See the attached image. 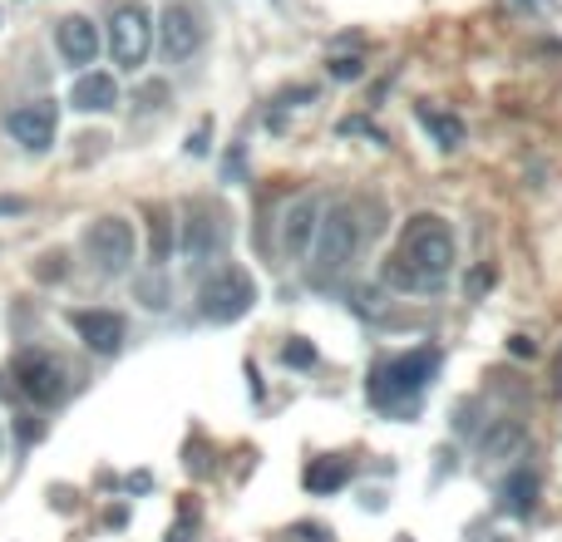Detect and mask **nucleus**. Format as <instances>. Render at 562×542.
I'll use <instances>...</instances> for the list:
<instances>
[{"instance_id":"2eb2a0df","label":"nucleus","mask_w":562,"mask_h":542,"mask_svg":"<svg viewBox=\"0 0 562 542\" xmlns=\"http://www.w3.org/2000/svg\"><path fill=\"white\" fill-rule=\"evenodd\" d=\"M528 449V429L518 425V419H488V429L479 434V454H484V464H508V459H518Z\"/></svg>"},{"instance_id":"f3484780","label":"nucleus","mask_w":562,"mask_h":542,"mask_svg":"<svg viewBox=\"0 0 562 542\" xmlns=\"http://www.w3.org/2000/svg\"><path fill=\"white\" fill-rule=\"evenodd\" d=\"M504 508L514 518H528L538 508V478L528 474V468H514V474L504 478Z\"/></svg>"},{"instance_id":"4be33fe9","label":"nucleus","mask_w":562,"mask_h":542,"mask_svg":"<svg viewBox=\"0 0 562 542\" xmlns=\"http://www.w3.org/2000/svg\"><path fill=\"white\" fill-rule=\"evenodd\" d=\"M330 75H336V79H360V59H350V55L330 59Z\"/></svg>"},{"instance_id":"39448f33","label":"nucleus","mask_w":562,"mask_h":542,"mask_svg":"<svg viewBox=\"0 0 562 542\" xmlns=\"http://www.w3.org/2000/svg\"><path fill=\"white\" fill-rule=\"evenodd\" d=\"M148 49H154V15L138 0H119L114 15H109V55L119 69H144Z\"/></svg>"},{"instance_id":"4468645a","label":"nucleus","mask_w":562,"mask_h":542,"mask_svg":"<svg viewBox=\"0 0 562 542\" xmlns=\"http://www.w3.org/2000/svg\"><path fill=\"white\" fill-rule=\"evenodd\" d=\"M321 213H326V207H321V197H296V203L286 207V217H281V242H286L291 257H311Z\"/></svg>"},{"instance_id":"a878e982","label":"nucleus","mask_w":562,"mask_h":542,"mask_svg":"<svg viewBox=\"0 0 562 542\" xmlns=\"http://www.w3.org/2000/svg\"><path fill=\"white\" fill-rule=\"evenodd\" d=\"M10 395V385H5V375H0V399H5Z\"/></svg>"},{"instance_id":"dca6fc26","label":"nucleus","mask_w":562,"mask_h":542,"mask_svg":"<svg viewBox=\"0 0 562 542\" xmlns=\"http://www.w3.org/2000/svg\"><path fill=\"white\" fill-rule=\"evenodd\" d=\"M301 484H306L311 494H336V488L350 484V459H336V454L311 459V464H306V478H301Z\"/></svg>"},{"instance_id":"412c9836","label":"nucleus","mask_w":562,"mask_h":542,"mask_svg":"<svg viewBox=\"0 0 562 542\" xmlns=\"http://www.w3.org/2000/svg\"><path fill=\"white\" fill-rule=\"evenodd\" d=\"M286 542H330V533H326L321 523H296V528L286 533Z\"/></svg>"},{"instance_id":"7ed1b4c3","label":"nucleus","mask_w":562,"mask_h":542,"mask_svg":"<svg viewBox=\"0 0 562 542\" xmlns=\"http://www.w3.org/2000/svg\"><path fill=\"white\" fill-rule=\"evenodd\" d=\"M257 306V281L243 267H217L213 276L198 286V316L213 326H233Z\"/></svg>"},{"instance_id":"1a4fd4ad","label":"nucleus","mask_w":562,"mask_h":542,"mask_svg":"<svg viewBox=\"0 0 562 542\" xmlns=\"http://www.w3.org/2000/svg\"><path fill=\"white\" fill-rule=\"evenodd\" d=\"M15 380H20V395L45 409L69 395V370L59 365L55 355H45V350H25V355L15 360Z\"/></svg>"},{"instance_id":"f8f14e48","label":"nucleus","mask_w":562,"mask_h":542,"mask_svg":"<svg viewBox=\"0 0 562 542\" xmlns=\"http://www.w3.org/2000/svg\"><path fill=\"white\" fill-rule=\"evenodd\" d=\"M223 242H227L223 217L207 213V207H193V213H188V223H183V252H188V262H193V267L213 262V257L223 252Z\"/></svg>"},{"instance_id":"c85d7f7f","label":"nucleus","mask_w":562,"mask_h":542,"mask_svg":"<svg viewBox=\"0 0 562 542\" xmlns=\"http://www.w3.org/2000/svg\"><path fill=\"white\" fill-rule=\"evenodd\" d=\"M494 542H504V538H494Z\"/></svg>"},{"instance_id":"393cba45","label":"nucleus","mask_w":562,"mask_h":542,"mask_svg":"<svg viewBox=\"0 0 562 542\" xmlns=\"http://www.w3.org/2000/svg\"><path fill=\"white\" fill-rule=\"evenodd\" d=\"M168 542H188V523H178L173 533H168Z\"/></svg>"},{"instance_id":"a211bd4d","label":"nucleus","mask_w":562,"mask_h":542,"mask_svg":"<svg viewBox=\"0 0 562 542\" xmlns=\"http://www.w3.org/2000/svg\"><path fill=\"white\" fill-rule=\"evenodd\" d=\"M168 257H173V223H168L164 207H154V217H148V262L168 267Z\"/></svg>"},{"instance_id":"9b49d317","label":"nucleus","mask_w":562,"mask_h":542,"mask_svg":"<svg viewBox=\"0 0 562 542\" xmlns=\"http://www.w3.org/2000/svg\"><path fill=\"white\" fill-rule=\"evenodd\" d=\"M69 330H75L94 355H119V350H124V316H114V310H99V306L69 310Z\"/></svg>"},{"instance_id":"20e7f679","label":"nucleus","mask_w":562,"mask_h":542,"mask_svg":"<svg viewBox=\"0 0 562 542\" xmlns=\"http://www.w3.org/2000/svg\"><path fill=\"white\" fill-rule=\"evenodd\" d=\"M356 252H360L356 213H350L346 203L326 207V213H321V227H316V247H311V257H316V276H340V271L356 262Z\"/></svg>"},{"instance_id":"9d476101","label":"nucleus","mask_w":562,"mask_h":542,"mask_svg":"<svg viewBox=\"0 0 562 542\" xmlns=\"http://www.w3.org/2000/svg\"><path fill=\"white\" fill-rule=\"evenodd\" d=\"M55 49H59V59H65L69 69H79V75H85V69L99 59L104 39H99V25L89 15H65L55 25Z\"/></svg>"},{"instance_id":"cd10ccee","label":"nucleus","mask_w":562,"mask_h":542,"mask_svg":"<svg viewBox=\"0 0 562 542\" xmlns=\"http://www.w3.org/2000/svg\"><path fill=\"white\" fill-rule=\"evenodd\" d=\"M538 5H548V0H538Z\"/></svg>"},{"instance_id":"f257e3e1","label":"nucleus","mask_w":562,"mask_h":542,"mask_svg":"<svg viewBox=\"0 0 562 542\" xmlns=\"http://www.w3.org/2000/svg\"><path fill=\"white\" fill-rule=\"evenodd\" d=\"M449 271H454V233H449V223L435 213L409 217L400 252L385 267V281L400 291H439L449 281Z\"/></svg>"},{"instance_id":"bb28decb","label":"nucleus","mask_w":562,"mask_h":542,"mask_svg":"<svg viewBox=\"0 0 562 542\" xmlns=\"http://www.w3.org/2000/svg\"><path fill=\"white\" fill-rule=\"evenodd\" d=\"M0 449H5V434H0Z\"/></svg>"},{"instance_id":"6ab92c4d","label":"nucleus","mask_w":562,"mask_h":542,"mask_svg":"<svg viewBox=\"0 0 562 542\" xmlns=\"http://www.w3.org/2000/svg\"><path fill=\"white\" fill-rule=\"evenodd\" d=\"M419 118H425V128L435 134V144L439 148H459L464 144V118H454V114H439V109H419Z\"/></svg>"},{"instance_id":"6e6552de","label":"nucleus","mask_w":562,"mask_h":542,"mask_svg":"<svg viewBox=\"0 0 562 542\" xmlns=\"http://www.w3.org/2000/svg\"><path fill=\"white\" fill-rule=\"evenodd\" d=\"M5 134L15 138L25 154H49L59 134V109L55 99H30V104H15L5 114Z\"/></svg>"},{"instance_id":"ddd939ff","label":"nucleus","mask_w":562,"mask_h":542,"mask_svg":"<svg viewBox=\"0 0 562 542\" xmlns=\"http://www.w3.org/2000/svg\"><path fill=\"white\" fill-rule=\"evenodd\" d=\"M69 104H75V114H114L119 79L104 75V69H85V75H75V84H69Z\"/></svg>"},{"instance_id":"f03ea898","label":"nucleus","mask_w":562,"mask_h":542,"mask_svg":"<svg viewBox=\"0 0 562 542\" xmlns=\"http://www.w3.org/2000/svg\"><path fill=\"white\" fill-rule=\"evenodd\" d=\"M435 370H439V350H409V355L380 360V365L370 370V380H366L370 405L390 409V415L405 409V405H415V399L425 395V385L435 380Z\"/></svg>"},{"instance_id":"423d86ee","label":"nucleus","mask_w":562,"mask_h":542,"mask_svg":"<svg viewBox=\"0 0 562 542\" xmlns=\"http://www.w3.org/2000/svg\"><path fill=\"white\" fill-rule=\"evenodd\" d=\"M134 252H138V237H134V223H124V217H99V223L85 227V257L94 262L99 276H124L134 267Z\"/></svg>"},{"instance_id":"b1692460","label":"nucleus","mask_w":562,"mask_h":542,"mask_svg":"<svg viewBox=\"0 0 562 542\" xmlns=\"http://www.w3.org/2000/svg\"><path fill=\"white\" fill-rule=\"evenodd\" d=\"M188 154H207V124H203V128H198V134H193V138H188Z\"/></svg>"},{"instance_id":"5701e85b","label":"nucleus","mask_w":562,"mask_h":542,"mask_svg":"<svg viewBox=\"0 0 562 542\" xmlns=\"http://www.w3.org/2000/svg\"><path fill=\"white\" fill-rule=\"evenodd\" d=\"M508 350H514V355H538V346L528 336H514V340H508Z\"/></svg>"},{"instance_id":"aec40b11","label":"nucleus","mask_w":562,"mask_h":542,"mask_svg":"<svg viewBox=\"0 0 562 542\" xmlns=\"http://www.w3.org/2000/svg\"><path fill=\"white\" fill-rule=\"evenodd\" d=\"M281 360H286V365H296V370H311V365H316V346H311V340H301V336H291L286 346H281Z\"/></svg>"},{"instance_id":"0eeeda50","label":"nucleus","mask_w":562,"mask_h":542,"mask_svg":"<svg viewBox=\"0 0 562 542\" xmlns=\"http://www.w3.org/2000/svg\"><path fill=\"white\" fill-rule=\"evenodd\" d=\"M154 35H158V49H164L168 65H183L203 49L207 39V25H203V10L188 5V0H173L164 15L154 20Z\"/></svg>"}]
</instances>
